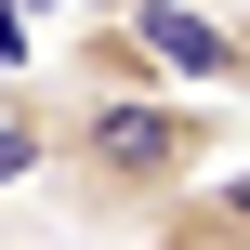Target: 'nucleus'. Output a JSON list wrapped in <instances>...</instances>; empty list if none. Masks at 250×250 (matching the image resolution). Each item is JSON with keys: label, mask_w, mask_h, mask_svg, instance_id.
Instances as JSON below:
<instances>
[{"label": "nucleus", "mask_w": 250, "mask_h": 250, "mask_svg": "<svg viewBox=\"0 0 250 250\" xmlns=\"http://www.w3.org/2000/svg\"><path fill=\"white\" fill-rule=\"evenodd\" d=\"M224 105H250V0L224 13Z\"/></svg>", "instance_id": "obj_4"}, {"label": "nucleus", "mask_w": 250, "mask_h": 250, "mask_svg": "<svg viewBox=\"0 0 250 250\" xmlns=\"http://www.w3.org/2000/svg\"><path fill=\"white\" fill-rule=\"evenodd\" d=\"M105 13H119V40L158 66V92L224 105V13H211V0H105Z\"/></svg>", "instance_id": "obj_2"}, {"label": "nucleus", "mask_w": 250, "mask_h": 250, "mask_svg": "<svg viewBox=\"0 0 250 250\" xmlns=\"http://www.w3.org/2000/svg\"><path fill=\"white\" fill-rule=\"evenodd\" d=\"M237 158V105H198V92H53V145H40V185L105 224V237H145L171 198H198L211 171Z\"/></svg>", "instance_id": "obj_1"}, {"label": "nucleus", "mask_w": 250, "mask_h": 250, "mask_svg": "<svg viewBox=\"0 0 250 250\" xmlns=\"http://www.w3.org/2000/svg\"><path fill=\"white\" fill-rule=\"evenodd\" d=\"M26 13H66V0H0V53H26Z\"/></svg>", "instance_id": "obj_5"}, {"label": "nucleus", "mask_w": 250, "mask_h": 250, "mask_svg": "<svg viewBox=\"0 0 250 250\" xmlns=\"http://www.w3.org/2000/svg\"><path fill=\"white\" fill-rule=\"evenodd\" d=\"M0 250H13V237H0Z\"/></svg>", "instance_id": "obj_6"}, {"label": "nucleus", "mask_w": 250, "mask_h": 250, "mask_svg": "<svg viewBox=\"0 0 250 250\" xmlns=\"http://www.w3.org/2000/svg\"><path fill=\"white\" fill-rule=\"evenodd\" d=\"M119 250H250V171H211L198 198H171L145 237H119Z\"/></svg>", "instance_id": "obj_3"}]
</instances>
